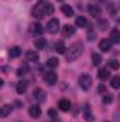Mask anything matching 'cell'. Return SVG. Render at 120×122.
Segmentation results:
<instances>
[{
  "instance_id": "obj_2",
  "label": "cell",
  "mask_w": 120,
  "mask_h": 122,
  "mask_svg": "<svg viewBox=\"0 0 120 122\" xmlns=\"http://www.w3.org/2000/svg\"><path fill=\"white\" fill-rule=\"evenodd\" d=\"M32 16L35 19H38V20L42 19L44 16H47L45 14V0H38L37 1V4L32 9Z\"/></svg>"
},
{
  "instance_id": "obj_19",
  "label": "cell",
  "mask_w": 120,
  "mask_h": 122,
  "mask_svg": "<svg viewBox=\"0 0 120 122\" xmlns=\"http://www.w3.org/2000/svg\"><path fill=\"white\" fill-rule=\"evenodd\" d=\"M20 54H21V48L20 47H13V48H10V51H9V56L11 57V58H17V57H20Z\"/></svg>"
},
{
  "instance_id": "obj_8",
  "label": "cell",
  "mask_w": 120,
  "mask_h": 122,
  "mask_svg": "<svg viewBox=\"0 0 120 122\" xmlns=\"http://www.w3.org/2000/svg\"><path fill=\"white\" fill-rule=\"evenodd\" d=\"M44 33V27L40 24V23H34L31 26V34L32 36H41Z\"/></svg>"
},
{
  "instance_id": "obj_25",
  "label": "cell",
  "mask_w": 120,
  "mask_h": 122,
  "mask_svg": "<svg viewBox=\"0 0 120 122\" xmlns=\"http://www.w3.org/2000/svg\"><path fill=\"white\" fill-rule=\"evenodd\" d=\"M52 13H54V4L45 0V14L47 16H51Z\"/></svg>"
},
{
  "instance_id": "obj_29",
  "label": "cell",
  "mask_w": 120,
  "mask_h": 122,
  "mask_svg": "<svg viewBox=\"0 0 120 122\" xmlns=\"http://www.w3.org/2000/svg\"><path fill=\"white\" fill-rule=\"evenodd\" d=\"M109 68H112V70H117V68H119V61L110 60L109 61Z\"/></svg>"
},
{
  "instance_id": "obj_16",
  "label": "cell",
  "mask_w": 120,
  "mask_h": 122,
  "mask_svg": "<svg viewBox=\"0 0 120 122\" xmlns=\"http://www.w3.org/2000/svg\"><path fill=\"white\" fill-rule=\"evenodd\" d=\"M34 46H35L37 50H42V48H45V46H47V40L42 38V37H40V38H37V40L34 41Z\"/></svg>"
},
{
  "instance_id": "obj_22",
  "label": "cell",
  "mask_w": 120,
  "mask_h": 122,
  "mask_svg": "<svg viewBox=\"0 0 120 122\" xmlns=\"http://www.w3.org/2000/svg\"><path fill=\"white\" fill-rule=\"evenodd\" d=\"M32 95H34V98L37 99V101H44L45 99V94L42 90H40V88H37L35 91L32 92Z\"/></svg>"
},
{
  "instance_id": "obj_21",
  "label": "cell",
  "mask_w": 120,
  "mask_h": 122,
  "mask_svg": "<svg viewBox=\"0 0 120 122\" xmlns=\"http://www.w3.org/2000/svg\"><path fill=\"white\" fill-rule=\"evenodd\" d=\"M109 75H110V74H109V71H107L106 68H102V70H99V71H97V78H99V80H102V81L107 80V78H109Z\"/></svg>"
},
{
  "instance_id": "obj_23",
  "label": "cell",
  "mask_w": 120,
  "mask_h": 122,
  "mask_svg": "<svg viewBox=\"0 0 120 122\" xmlns=\"http://www.w3.org/2000/svg\"><path fill=\"white\" fill-rule=\"evenodd\" d=\"M97 27H99L100 30H107V27H109L107 20H106V19H99V20H97Z\"/></svg>"
},
{
  "instance_id": "obj_37",
  "label": "cell",
  "mask_w": 120,
  "mask_h": 122,
  "mask_svg": "<svg viewBox=\"0 0 120 122\" xmlns=\"http://www.w3.org/2000/svg\"><path fill=\"white\" fill-rule=\"evenodd\" d=\"M105 122H110V121H105Z\"/></svg>"
},
{
  "instance_id": "obj_24",
  "label": "cell",
  "mask_w": 120,
  "mask_h": 122,
  "mask_svg": "<svg viewBox=\"0 0 120 122\" xmlns=\"http://www.w3.org/2000/svg\"><path fill=\"white\" fill-rule=\"evenodd\" d=\"M58 64H60V60H58V58H54V57L48 58V61H47V65H48L50 68H57Z\"/></svg>"
},
{
  "instance_id": "obj_6",
  "label": "cell",
  "mask_w": 120,
  "mask_h": 122,
  "mask_svg": "<svg viewBox=\"0 0 120 122\" xmlns=\"http://www.w3.org/2000/svg\"><path fill=\"white\" fill-rule=\"evenodd\" d=\"M110 47H112L110 38H102V40L99 41V48H100L103 53H107V51L110 50Z\"/></svg>"
},
{
  "instance_id": "obj_13",
  "label": "cell",
  "mask_w": 120,
  "mask_h": 122,
  "mask_svg": "<svg viewBox=\"0 0 120 122\" xmlns=\"http://www.w3.org/2000/svg\"><path fill=\"white\" fill-rule=\"evenodd\" d=\"M58 107H60L61 111H64V112H68V111L71 109V102H69L68 99H61L60 102H58Z\"/></svg>"
},
{
  "instance_id": "obj_9",
  "label": "cell",
  "mask_w": 120,
  "mask_h": 122,
  "mask_svg": "<svg viewBox=\"0 0 120 122\" xmlns=\"http://www.w3.org/2000/svg\"><path fill=\"white\" fill-rule=\"evenodd\" d=\"M75 34V27L74 26H71V24H66V26H64V29H62V36L66 38V37H71V36H74Z\"/></svg>"
},
{
  "instance_id": "obj_15",
  "label": "cell",
  "mask_w": 120,
  "mask_h": 122,
  "mask_svg": "<svg viewBox=\"0 0 120 122\" xmlns=\"http://www.w3.org/2000/svg\"><path fill=\"white\" fill-rule=\"evenodd\" d=\"M61 10H62V13H64L66 17H72V16H74V9H72L69 4H62Z\"/></svg>"
},
{
  "instance_id": "obj_28",
  "label": "cell",
  "mask_w": 120,
  "mask_h": 122,
  "mask_svg": "<svg viewBox=\"0 0 120 122\" xmlns=\"http://www.w3.org/2000/svg\"><path fill=\"white\" fill-rule=\"evenodd\" d=\"M110 87L112 88H120V77H113L110 80Z\"/></svg>"
},
{
  "instance_id": "obj_27",
  "label": "cell",
  "mask_w": 120,
  "mask_h": 122,
  "mask_svg": "<svg viewBox=\"0 0 120 122\" xmlns=\"http://www.w3.org/2000/svg\"><path fill=\"white\" fill-rule=\"evenodd\" d=\"M26 74H28V67L24 64V65H21V67L17 70V75H18V77H23V75H26Z\"/></svg>"
},
{
  "instance_id": "obj_30",
  "label": "cell",
  "mask_w": 120,
  "mask_h": 122,
  "mask_svg": "<svg viewBox=\"0 0 120 122\" xmlns=\"http://www.w3.org/2000/svg\"><path fill=\"white\" fill-rule=\"evenodd\" d=\"M113 101V95H110V94H105L103 95V102L105 104H110Z\"/></svg>"
},
{
  "instance_id": "obj_26",
  "label": "cell",
  "mask_w": 120,
  "mask_h": 122,
  "mask_svg": "<svg viewBox=\"0 0 120 122\" xmlns=\"http://www.w3.org/2000/svg\"><path fill=\"white\" fill-rule=\"evenodd\" d=\"M92 62H93V65H99L102 62V56L97 53H93L92 54Z\"/></svg>"
},
{
  "instance_id": "obj_35",
  "label": "cell",
  "mask_w": 120,
  "mask_h": 122,
  "mask_svg": "<svg viewBox=\"0 0 120 122\" xmlns=\"http://www.w3.org/2000/svg\"><path fill=\"white\" fill-rule=\"evenodd\" d=\"M109 11H110V14H116V9L112 6H109Z\"/></svg>"
},
{
  "instance_id": "obj_33",
  "label": "cell",
  "mask_w": 120,
  "mask_h": 122,
  "mask_svg": "<svg viewBox=\"0 0 120 122\" xmlns=\"http://www.w3.org/2000/svg\"><path fill=\"white\" fill-rule=\"evenodd\" d=\"M48 115H50L52 119H57V118H58V115H57V112H55L54 109H50V111H48Z\"/></svg>"
},
{
  "instance_id": "obj_4",
  "label": "cell",
  "mask_w": 120,
  "mask_h": 122,
  "mask_svg": "<svg viewBox=\"0 0 120 122\" xmlns=\"http://www.w3.org/2000/svg\"><path fill=\"white\" fill-rule=\"evenodd\" d=\"M47 31L50 34H57L60 31V20L58 19H51L47 24Z\"/></svg>"
},
{
  "instance_id": "obj_36",
  "label": "cell",
  "mask_w": 120,
  "mask_h": 122,
  "mask_svg": "<svg viewBox=\"0 0 120 122\" xmlns=\"http://www.w3.org/2000/svg\"><path fill=\"white\" fill-rule=\"evenodd\" d=\"M119 24H120V19H119Z\"/></svg>"
},
{
  "instance_id": "obj_3",
  "label": "cell",
  "mask_w": 120,
  "mask_h": 122,
  "mask_svg": "<svg viewBox=\"0 0 120 122\" xmlns=\"http://www.w3.org/2000/svg\"><path fill=\"white\" fill-rule=\"evenodd\" d=\"M79 87L83 91H89L90 90V87H92V77L89 74H82L79 77Z\"/></svg>"
},
{
  "instance_id": "obj_12",
  "label": "cell",
  "mask_w": 120,
  "mask_h": 122,
  "mask_svg": "<svg viewBox=\"0 0 120 122\" xmlns=\"http://www.w3.org/2000/svg\"><path fill=\"white\" fill-rule=\"evenodd\" d=\"M88 10H89L90 16H93V17H97V16H100V7H99L97 4H89Z\"/></svg>"
},
{
  "instance_id": "obj_11",
  "label": "cell",
  "mask_w": 120,
  "mask_h": 122,
  "mask_svg": "<svg viewBox=\"0 0 120 122\" xmlns=\"http://www.w3.org/2000/svg\"><path fill=\"white\" fill-rule=\"evenodd\" d=\"M11 111H13V107H11L10 104H4V105L1 107V109H0V115H1L3 118H6V117H9V115L11 114Z\"/></svg>"
},
{
  "instance_id": "obj_20",
  "label": "cell",
  "mask_w": 120,
  "mask_h": 122,
  "mask_svg": "<svg viewBox=\"0 0 120 122\" xmlns=\"http://www.w3.org/2000/svg\"><path fill=\"white\" fill-rule=\"evenodd\" d=\"M75 24H76L78 27H86V26H88V21H86V19H85L83 16H78V17L75 19Z\"/></svg>"
},
{
  "instance_id": "obj_5",
  "label": "cell",
  "mask_w": 120,
  "mask_h": 122,
  "mask_svg": "<svg viewBox=\"0 0 120 122\" xmlns=\"http://www.w3.org/2000/svg\"><path fill=\"white\" fill-rule=\"evenodd\" d=\"M44 80H45L47 84L54 85V84H57V81H58V75H57V72H54V71H48V72L44 74Z\"/></svg>"
},
{
  "instance_id": "obj_17",
  "label": "cell",
  "mask_w": 120,
  "mask_h": 122,
  "mask_svg": "<svg viewBox=\"0 0 120 122\" xmlns=\"http://www.w3.org/2000/svg\"><path fill=\"white\" fill-rule=\"evenodd\" d=\"M26 58L31 62H37V61L40 60V57H38V54L35 53V51H27L26 53Z\"/></svg>"
},
{
  "instance_id": "obj_10",
  "label": "cell",
  "mask_w": 120,
  "mask_h": 122,
  "mask_svg": "<svg viewBox=\"0 0 120 122\" xmlns=\"http://www.w3.org/2000/svg\"><path fill=\"white\" fill-rule=\"evenodd\" d=\"M27 88H28V82H27L26 80L18 81V82H17V85H16V90H17L18 94H24V92L27 91Z\"/></svg>"
},
{
  "instance_id": "obj_14",
  "label": "cell",
  "mask_w": 120,
  "mask_h": 122,
  "mask_svg": "<svg viewBox=\"0 0 120 122\" xmlns=\"http://www.w3.org/2000/svg\"><path fill=\"white\" fill-rule=\"evenodd\" d=\"M110 41L116 43V44L120 43V31L117 29H113V30L110 31Z\"/></svg>"
},
{
  "instance_id": "obj_31",
  "label": "cell",
  "mask_w": 120,
  "mask_h": 122,
  "mask_svg": "<svg viewBox=\"0 0 120 122\" xmlns=\"http://www.w3.org/2000/svg\"><path fill=\"white\" fill-rule=\"evenodd\" d=\"M85 119H86L88 122H93V121H95V117L90 114L89 111H86V112H85Z\"/></svg>"
},
{
  "instance_id": "obj_7",
  "label": "cell",
  "mask_w": 120,
  "mask_h": 122,
  "mask_svg": "<svg viewBox=\"0 0 120 122\" xmlns=\"http://www.w3.org/2000/svg\"><path fill=\"white\" fill-rule=\"evenodd\" d=\"M28 114H30L31 118H40L41 117V108L38 105H32L28 109Z\"/></svg>"
},
{
  "instance_id": "obj_32",
  "label": "cell",
  "mask_w": 120,
  "mask_h": 122,
  "mask_svg": "<svg viewBox=\"0 0 120 122\" xmlns=\"http://www.w3.org/2000/svg\"><path fill=\"white\" fill-rule=\"evenodd\" d=\"M95 37H96V34H95V31H93V30L88 31V40H90V41H92V40H95Z\"/></svg>"
},
{
  "instance_id": "obj_34",
  "label": "cell",
  "mask_w": 120,
  "mask_h": 122,
  "mask_svg": "<svg viewBox=\"0 0 120 122\" xmlns=\"http://www.w3.org/2000/svg\"><path fill=\"white\" fill-rule=\"evenodd\" d=\"M105 91H106V87H105L103 84H100V85H99V92H105Z\"/></svg>"
},
{
  "instance_id": "obj_18",
  "label": "cell",
  "mask_w": 120,
  "mask_h": 122,
  "mask_svg": "<svg viewBox=\"0 0 120 122\" xmlns=\"http://www.w3.org/2000/svg\"><path fill=\"white\" fill-rule=\"evenodd\" d=\"M55 51H57L58 54H65V53H66V47H65L64 41H57V43H55Z\"/></svg>"
},
{
  "instance_id": "obj_1",
  "label": "cell",
  "mask_w": 120,
  "mask_h": 122,
  "mask_svg": "<svg viewBox=\"0 0 120 122\" xmlns=\"http://www.w3.org/2000/svg\"><path fill=\"white\" fill-rule=\"evenodd\" d=\"M82 51H83V44L82 43H74L68 48V51H66V61L68 62H72V61H75L76 58H79L81 54H82Z\"/></svg>"
},
{
  "instance_id": "obj_38",
  "label": "cell",
  "mask_w": 120,
  "mask_h": 122,
  "mask_svg": "<svg viewBox=\"0 0 120 122\" xmlns=\"http://www.w3.org/2000/svg\"><path fill=\"white\" fill-rule=\"evenodd\" d=\"M60 1H64V0H60Z\"/></svg>"
}]
</instances>
